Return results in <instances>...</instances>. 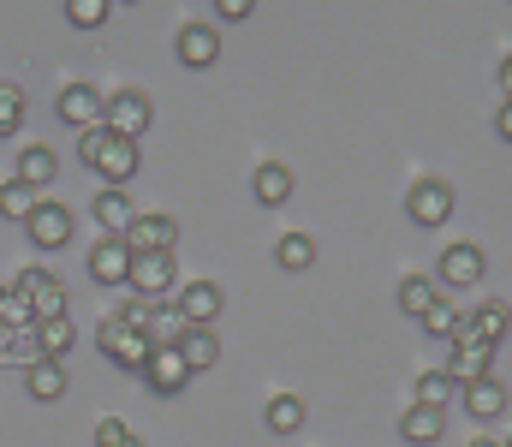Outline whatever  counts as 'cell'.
Here are the masks:
<instances>
[{
	"instance_id": "1",
	"label": "cell",
	"mask_w": 512,
	"mask_h": 447,
	"mask_svg": "<svg viewBox=\"0 0 512 447\" xmlns=\"http://www.w3.org/2000/svg\"><path fill=\"white\" fill-rule=\"evenodd\" d=\"M447 340H453V358H447V376L465 388V382H483V376H495V346L471 328V316H453V328H447Z\"/></svg>"
},
{
	"instance_id": "2",
	"label": "cell",
	"mask_w": 512,
	"mask_h": 447,
	"mask_svg": "<svg viewBox=\"0 0 512 447\" xmlns=\"http://www.w3.org/2000/svg\"><path fill=\"white\" fill-rule=\"evenodd\" d=\"M126 287L149 304H167L179 287V269H173V251H131V275Z\"/></svg>"
},
{
	"instance_id": "3",
	"label": "cell",
	"mask_w": 512,
	"mask_h": 447,
	"mask_svg": "<svg viewBox=\"0 0 512 447\" xmlns=\"http://www.w3.org/2000/svg\"><path fill=\"white\" fill-rule=\"evenodd\" d=\"M96 340H102V358H108L114 370H131V376H143V364H149V334H143V328H126L120 316H102Z\"/></svg>"
},
{
	"instance_id": "4",
	"label": "cell",
	"mask_w": 512,
	"mask_h": 447,
	"mask_svg": "<svg viewBox=\"0 0 512 447\" xmlns=\"http://www.w3.org/2000/svg\"><path fill=\"white\" fill-rule=\"evenodd\" d=\"M24 227H30V245L36 251H66L72 233H78V221H72V209L60 197H36V209L24 215Z\"/></svg>"
},
{
	"instance_id": "5",
	"label": "cell",
	"mask_w": 512,
	"mask_h": 447,
	"mask_svg": "<svg viewBox=\"0 0 512 447\" xmlns=\"http://www.w3.org/2000/svg\"><path fill=\"white\" fill-rule=\"evenodd\" d=\"M149 120H155V108H149V96L143 90H114L108 96V108H102V126L114 132V138H143L149 132Z\"/></svg>"
},
{
	"instance_id": "6",
	"label": "cell",
	"mask_w": 512,
	"mask_h": 447,
	"mask_svg": "<svg viewBox=\"0 0 512 447\" xmlns=\"http://www.w3.org/2000/svg\"><path fill=\"white\" fill-rule=\"evenodd\" d=\"M405 215H411L417 227H447V215H453V185H447V179H411Z\"/></svg>"
},
{
	"instance_id": "7",
	"label": "cell",
	"mask_w": 512,
	"mask_h": 447,
	"mask_svg": "<svg viewBox=\"0 0 512 447\" xmlns=\"http://www.w3.org/2000/svg\"><path fill=\"white\" fill-rule=\"evenodd\" d=\"M191 328H215V316L227 310V293L215 287V281H185V287H173V298H167Z\"/></svg>"
},
{
	"instance_id": "8",
	"label": "cell",
	"mask_w": 512,
	"mask_h": 447,
	"mask_svg": "<svg viewBox=\"0 0 512 447\" xmlns=\"http://www.w3.org/2000/svg\"><path fill=\"white\" fill-rule=\"evenodd\" d=\"M18 293L30 298V316H36V322L72 316V310H66V281H54L48 269H24V275H18Z\"/></svg>"
},
{
	"instance_id": "9",
	"label": "cell",
	"mask_w": 512,
	"mask_h": 447,
	"mask_svg": "<svg viewBox=\"0 0 512 447\" xmlns=\"http://www.w3.org/2000/svg\"><path fill=\"white\" fill-rule=\"evenodd\" d=\"M483 245H447L441 251V269H435V287H477L483 281Z\"/></svg>"
},
{
	"instance_id": "10",
	"label": "cell",
	"mask_w": 512,
	"mask_h": 447,
	"mask_svg": "<svg viewBox=\"0 0 512 447\" xmlns=\"http://www.w3.org/2000/svg\"><path fill=\"white\" fill-rule=\"evenodd\" d=\"M102 108H108V96H102V90H90V84H66V90H60V120H66V126H78V132L102 126Z\"/></svg>"
},
{
	"instance_id": "11",
	"label": "cell",
	"mask_w": 512,
	"mask_h": 447,
	"mask_svg": "<svg viewBox=\"0 0 512 447\" xmlns=\"http://www.w3.org/2000/svg\"><path fill=\"white\" fill-rule=\"evenodd\" d=\"M143 382H149L155 394H179V388L191 382V370H185V358H179V346H149V364H143Z\"/></svg>"
},
{
	"instance_id": "12",
	"label": "cell",
	"mask_w": 512,
	"mask_h": 447,
	"mask_svg": "<svg viewBox=\"0 0 512 447\" xmlns=\"http://www.w3.org/2000/svg\"><path fill=\"white\" fill-rule=\"evenodd\" d=\"M126 245L131 251H173L179 245V221L173 215H137L126 227Z\"/></svg>"
},
{
	"instance_id": "13",
	"label": "cell",
	"mask_w": 512,
	"mask_h": 447,
	"mask_svg": "<svg viewBox=\"0 0 512 447\" xmlns=\"http://www.w3.org/2000/svg\"><path fill=\"white\" fill-rule=\"evenodd\" d=\"M131 275V245L126 239H102L96 251H90V281H102V287H126Z\"/></svg>"
},
{
	"instance_id": "14",
	"label": "cell",
	"mask_w": 512,
	"mask_h": 447,
	"mask_svg": "<svg viewBox=\"0 0 512 447\" xmlns=\"http://www.w3.org/2000/svg\"><path fill=\"white\" fill-rule=\"evenodd\" d=\"M54 173H60V155H54L48 144H24V149H18V167H12V179H18V185L42 191Z\"/></svg>"
},
{
	"instance_id": "15",
	"label": "cell",
	"mask_w": 512,
	"mask_h": 447,
	"mask_svg": "<svg viewBox=\"0 0 512 447\" xmlns=\"http://www.w3.org/2000/svg\"><path fill=\"white\" fill-rule=\"evenodd\" d=\"M179 60H185L191 72L215 66V60H221V36H215L209 24H185V30H179Z\"/></svg>"
},
{
	"instance_id": "16",
	"label": "cell",
	"mask_w": 512,
	"mask_h": 447,
	"mask_svg": "<svg viewBox=\"0 0 512 447\" xmlns=\"http://www.w3.org/2000/svg\"><path fill=\"white\" fill-rule=\"evenodd\" d=\"M465 412H471L477 424H495V418L507 412V388H501V376H483V382H465Z\"/></svg>"
},
{
	"instance_id": "17",
	"label": "cell",
	"mask_w": 512,
	"mask_h": 447,
	"mask_svg": "<svg viewBox=\"0 0 512 447\" xmlns=\"http://www.w3.org/2000/svg\"><path fill=\"white\" fill-rule=\"evenodd\" d=\"M399 436L411 447H435L447 436V412H429V406H405V418H399Z\"/></svg>"
},
{
	"instance_id": "18",
	"label": "cell",
	"mask_w": 512,
	"mask_h": 447,
	"mask_svg": "<svg viewBox=\"0 0 512 447\" xmlns=\"http://www.w3.org/2000/svg\"><path fill=\"white\" fill-rule=\"evenodd\" d=\"M30 334H36V352H42V358H54V364H66V352L78 346V328H72V316H48V322H36Z\"/></svg>"
},
{
	"instance_id": "19",
	"label": "cell",
	"mask_w": 512,
	"mask_h": 447,
	"mask_svg": "<svg viewBox=\"0 0 512 447\" xmlns=\"http://www.w3.org/2000/svg\"><path fill=\"white\" fill-rule=\"evenodd\" d=\"M24 388H30V400H42V406L66 400V364H54V358H36V364L24 370Z\"/></svg>"
},
{
	"instance_id": "20",
	"label": "cell",
	"mask_w": 512,
	"mask_h": 447,
	"mask_svg": "<svg viewBox=\"0 0 512 447\" xmlns=\"http://www.w3.org/2000/svg\"><path fill=\"white\" fill-rule=\"evenodd\" d=\"M96 173H102L108 185H126L131 173H137V144L108 132V144H102V155H96Z\"/></svg>"
},
{
	"instance_id": "21",
	"label": "cell",
	"mask_w": 512,
	"mask_h": 447,
	"mask_svg": "<svg viewBox=\"0 0 512 447\" xmlns=\"http://www.w3.org/2000/svg\"><path fill=\"white\" fill-rule=\"evenodd\" d=\"M96 221H102L108 239H126V227L137 221V209H131V197L120 191V185H108V191L96 197Z\"/></svg>"
},
{
	"instance_id": "22",
	"label": "cell",
	"mask_w": 512,
	"mask_h": 447,
	"mask_svg": "<svg viewBox=\"0 0 512 447\" xmlns=\"http://www.w3.org/2000/svg\"><path fill=\"white\" fill-rule=\"evenodd\" d=\"M251 191H256V203H262V209H280V203L292 197V167L262 161V167H256V179H251Z\"/></svg>"
},
{
	"instance_id": "23",
	"label": "cell",
	"mask_w": 512,
	"mask_h": 447,
	"mask_svg": "<svg viewBox=\"0 0 512 447\" xmlns=\"http://www.w3.org/2000/svg\"><path fill=\"white\" fill-rule=\"evenodd\" d=\"M179 358H185V370L197 376V370H215V358H221V340H215V328H185V340H179Z\"/></svg>"
},
{
	"instance_id": "24",
	"label": "cell",
	"mask_w": 512,
	"mask_h": 447,
	"mask_svg": "<svg viewBox=\"0 0 512 447\" xmlns=\"http://www.w3.org/2000/svg\"><path fill=\"white\" fill-rule=\"evenodd\" d=\"M262 424H268V436H298L304 430V400L298 394H274L268 412H262Z\"/></svg>"
},
{
	"instance_id": "25",
	"label": "cell",
	"mask_w": 512,
	"mask_h": 447,
	"mask_svg": "<svg viewBox=\"0 0 512 447\" xmlns=\"http://www.w3.org/2000/svg\"><path fill=\"white\" fill-rule=\"evenodd\" d=\"M42 352H36V334L30 328H6L0 334V370H30Z\"/></svg>"
},
{
	"instance_id": "26",
	"label": "cell",
	"mask_w": 512,
	"mask_h": 447,
	"mask_svg": "<svg viewBox=\"0 0 512 447\" xmlns=\"http://www.w3.org/2000/svg\"><path fill=\"white\" fill-rule=\"evenodd\" d=\"M471 328H477L489 346H501V340H507V328H512V310L501 304V298H489V304H477V310H471Z\"/></svg>"
},
{
	"instance_id": "27",
	"label": "cell",
	"mask_w": 512,
	"mask_h": 447,
	"mask_svg": "<svg viewBox=\"0 0 512 447\" xmlns=\"http://www.w3.org/2000/svg\"><path fill=\"white\" fill-rule=\"evenodd\" d=\"M435 298H441L435 275H405V281H399V310H405V316H423Z\"/></svg>"
},
{
	"instance_id": "28",
	"label": "cell",
	"mask_w": 512,
	"mask_h": 447,
	"mask_svg": "<svg viewBox=\"0 0 512 447\" xmlns=\"http://www.w3.org/2000/svg\"><path fill=\"white\" fill-rule=\"evenodd\" d=\"M185 328H191V322H185L173 304H155V316H149V346H179Z\"/></svg>"
},
{
	"instance_id": "29",
	"label": "cell",
	"mask_w": 512,
	"mask_h": 447,
	"mask_svg": "<svg viewBox=\"0 0 512 447\" xmlns=\"http://www.w3.org/2000/svg\"><path fill=\"white\" fill-rule=\"evenodd\" d=\"M453 388H459V382H453L447 370H423V376H417V406H429V412H447Z\"/></svg>"
},
{
	"instance_id": "30",
	"label": "cell",
	"mask_w": 512,
	"mask_h": 447,
	"mask_svg": "<svg viewBox=\"0 0 512 447\" xmlns=\"http://www.w3.org/2000/svg\"><path fill=\"white\" fill-rule=\"evenodd\" d=\"M274 257H280V269H292V275H298V269H310V263H316V239H310V233H286V239L274 245Z\"/></svg>"
},
{
	"instance_id": "31",
	"label": "cell",
	"mask_w": 512,
	"mask_h": 447,
	"mask_svg": "<svg viewBox=\"0 0 512 447\" xmlns=\"http://www.w3.org/2000/svg\"><path fill=\"white\" fill-rule=\"evenodd\" d=\"M30 209H36V191L18 185V179H6V185H0V215H6V221H24Z\"/></svg>"
},
{
	"instance_id": "32",
	"label": "cell",
	"mask_w": 512,
	"mask_h": 447,
	"mask_svg": "<svg viewBox=\"0 0 512 447\" xmlns=\"http://www.w3.org/2000/svg\"><path fill=\"white\" fill-rule=\"evenodd\" d=\"M24 126V90L18 84H0V138H12Z\"/></svg>"
},
{
	"instance_id": "33",
	"label": "cell",
	"mask_w": 512,
	"mask_h": 447,
	"mask_svg": "<svg viewBox=\"0 0 512 447\" xmlns=\"http://www.w3.org/2000/svg\"><path fill=\"white\" fill-rule=\"evenodd\" d=\"M108 12H114V0H66V18H72L78 30H96V24H108Z\"/></svg>"
},
{
	"instance_id": "34",
	"label": "cell",
	"mask_w": 512,
	"mask_h": 447,
	"mask_svg": "<svg viewBox=\"0 0 512 447\" xmlns=\"http://www.w3.org/2000/svg\"><path fill=\"white\" fill-rule=\"evenodd\" d=\"M0 322H6V328H36V316H30V298L18 293V287H6V298H0Z\"/></svg>"
},
{
	"instance_id": "35",
	"label": "cell",
	"mask_w": 512,
	"mask_h": 447,
	"mask_svg": "<svg viewBox=\"0 0 512 447\" xmlns=\"http://www.w3.org/2000/svg\"><path fill=\"white\" fill-rule=\"evenodd\" d=\"M453 316H459V310H453V304H447V293H441L429 310H423V316H417V322H423V334H447V328H453Z\"/></svg>"
},
{
	"instance_id": "36",
	"label": "cell",
	"mask_w": 512,
	"mask_h": 447,
	"mask_svg": "<svg viewBox=\"0 0 512 447\" xmlns=\"http://www.w3.org/2000/svg\"><path fill=\"white\" fill-rule=\"evenodd\" d=\"M114 316H120L126 328H143V334H149V316H155V304H149V298H137V293H126V304H120Z\"/></svg>"
},
{
	"instance_id": "37",
	"label": "cell",
	"mask_w": 512,
	"mask_h": 447,
	"mask_svg": "<svg viewBox=\"0 0 512 447\" xmlns=\"http://www.w3.org/2000/svg\"><path fill=\"white\" fill-rule=\"evenodd\" d=\"M102 144H108V126H90V132L78 138V161H84V167H96V155H102Z\"/></svg>"
},
{
	"instance_id": "38",
	"label": "cell",
	"mask_w": 512,
	"mask_h": 447,
	"mask_svg": "<svg viewBox=\"0 0 512 447\" xmlns=\"http://www.w3.org/2000/svg\"><path fill=\"white\" fill-rule=\"evenodd\" d=\"M126 436H131V430L120 424V418H102V424H96V447H120Z\"/></svg>"
},
{
	"instance_id": "39",
	"label": "cell",
	"mask_w": 512,
	"mask_h": 447,
	"mask_svg": "<svg viewBox=\"0 0 512 447\" xmlns=\"http://www.w3.org/2000/svg\"><path fill=\"white\" fill-rule=\"evenodd\" d=\"M215 12H221L227 24H245V18L256 12V0H215Z\"/></svg>"
},
{
	"instance_id": "40",
	"label": "cell",
	"mask_w": 512,
	"mask_h": 447,
	"mask_svg": "<svg viewBox=\"0 0 512 447\" xmlns=\"http://www.w3.org/2000/svg\"><path fill=\"white\" fill-rule=\"evenodd\" d=\"M495 132L512 144V102H501V108H495Z\"/></svg>"
},
{
	"instance_id": "41",
	"label": "cell",
	"mask_w": 512,
	"mask_h": 447,
	"mask_svg": "<svg viewBox=\"0 0 512 447\" xmlns=\"http://www.w3.org/2000/svg\"><path fill=\"white\" fill-rule=\"evenodd\" d=\"M501 96H507V102H512V54H507V60H501Z\"/></svg>"
},
{
	"instance_id": "42",
	"label": "cell",
	"mask_w": 512,
	"mask_h": 447,
	"mask_svg": "<svg viewBox=\"0 0 512 447\" xmlns=\"http://www.w3.org/2000/svg\"><path fill=\"white\" fill-rule=\"evenodd\" d=\"M471 447H501V436H477Z\"/></svg>"
},
{
	"instance_id": "43",
	"label": "cell",
	"mask_w": 512,
	"mask_h": 447,
	"mask_svg": "<svg viewBox=\"0 0 512 447\" xmlns=\"http://www.w3.org/2000/svg\"><path fill=\"white\" fill-rule=\"evenodd\" d=\"M120 447H149V442H137V436H126V442H120Z\"/></svg>"
},
{
	"instance_id": "44",
	"label": "cell",
	"mask_w": 512,
	"mask_h": 447,
	"mask_svg": "<svg viewBox=\"0 0 512 447\" xmlns=\"http://www.w3.org/2000/svg\"><path fill=\"white\" fill-rule=\"evenodd\" d=\"M501 447H512V436H501Z\"/></svg>"
},
{
	"instance_id": "45",
	"label": "cell",
	"mask_w": 512,
	"mask_h": 447,
	"mask_svg": "<svg viewBox=\"0 0 512 447\" xmlns=\"http://www.w3.org/2000/svg\"><path fill=\"white\" fill-rule=\"evenodd\" d=\"M0 298H6V281H0Z\"/></svg>"
},
{
	"instance_id": "46",
	"label": "cell",
	"mask_w": 512,
	"mask_h": 447,
	"mask_svg": "<svg viewBox=\"0 0 512 447\" xmlns=\"http://www.w3.org/2000/svg\"><path fill=\"white\" fill-rule=\"evenodd\" d=\"M0 334H6V322H0Z\"/></svg>"
},
{
	"instance_id": "47",
	"label": "cell",
	"mask_w": 512,
	"mask_h": 447,
	"mask_svg": "<svg viewBox=\"0 0 512 447\" xmlns=\"http://www.w3.org/2000/svg\"><path fill=\"white\" fill-rule=\"evenodd\" d=\"M120 6H131V0H120Z\"/></svg>"
}]
</instances>
